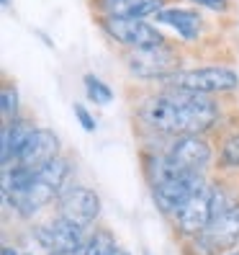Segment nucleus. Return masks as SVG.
<instances>
[{
  "instance_id": "1",
  "label": "nucleus",
  "mask_w": 239,
  "mask_h": 255,
  "mask_svg": "<svg viewBox=\"0 0 239 255\" xmlns=\"http://www.w3.org/2000/svg\"><path fill=\"white\" fill-rule=\"evenodd\" d=\"M139 119L159 134L167 137H185V134H203L219 122V103L211 96L165 88L149 96L139 106Z\"/></svg>"
},
{
  "instance_id": "2",
  "label": "nucleus",
  "mask_w": 239,
  "mask_h": 255,
  "mask_svg": "<svg viewBox=\"0 0 239 255\" xmlns=\"http://www.w3.org/2000/svg\"><path fill=\"white\" fill-rule=\"evenodd\" d=\"M126 72L137 80H162L167 83L183 70V54L170 44H157V47H142L129 49L124 57Z\"/></svg>"
},
{
  "instance_id": "3",
  "label": "nucleus",
  "mask_w": 239,
  "mask_h": 255,
  "mask_svg": "<svg viewBox=\"0 0 239 255\" xmlns=\"http://www.w3.org/2000/svg\"><path fill=\"white\" fill-rule=\"evenodd\" d=\"M167 88H180V91H193L203 96H219V93H232L239 88V75L232 67L221 65H203L193 70H180L175 78L167 80Z\"/></svg>"
},
{
  "instance_id": "4",
  "label": "nucleus",
  "mask_w": 239,
  "mask_h": 255,
  "mask_svg": "<svg viewBox=\"0 0 239 255\" xmlns=\"http://www.w3.org/2000/svg\"><path fill=\"white\" fill-rule=\"evenodd\" d=\"M193 255H224L239 248V201L227 214L216 217L208 227L188 240Z\"/></svg>"
},
{
  "instance_id": "5",
  "label": "nucleus",
  "mask_w": 239,
  "mask_h": 255,
  "mask_svg": "<svg viewBox=\"0 0 239 255\" xmlns=\"http://www.w3.org/2000/svg\"><path fill=\"white\" fill-rule=\"evenodd\" d=\"M103 34L111 41L121 44L126 49H142V47H157V44H167V39L159 34V28L139 21V18H100L98 21Z\"/></svg>"
},
{
  "instance_id": "6",
  "label": "nucleus",
  "mask_w": 239,
  "mask_h": 255,
  "mask_svg": "<svg viewBox=\"0 0 239 255\" xmlns=\"http://www.w3.org/2000/svg\"><path fill=\"white\" fill-rule=\"evenodd\" d=\"M57 214L82 230H90L100 217V196L87 186H70L59 193Z\"/></svg>"
},
{
  "instance_id": "7",
  "label": "nucleus",
  "mask_w": 239,
  "mask_h": 255,
  "mask_svg": "<svg viewBox=\"0 0 239 255\" xmlns=\"http://www.w3.org/2000/svg\"><path fill=\"white\" fill-rule=\"evenodd\" d=\"M214 183H203L193 196L188 199V204L172 217L175 222V230L180 232L183 237H196L201 235L208 224L214 222Z\"/></svg>"
},
{
  "instance_id": "8",
  "label": "nucleus",
  "mask_w": 239,
  "mask_h": 255,
  "mask_svg": "<svg viewBox=\"0 0 239 255\" xmlns=\"http://www.w3.org/2000/svg\"><path fill=\"white\" fill-rule=\"evenodd\" d=\"M203 183H206L203 173H180V175H175V178H170V181L152 188L155 206L165 217H175Z\"/></svg>"
},
{
  "instance_id": "9",
  "label": "nucleus",
  "mask_w": 239,
  "mask_h": 255,
  "mask_svg": "<svg viewBox=\"0 0 239 255\" xmlns=\"http://www.w3.org/2000/svg\"><path fill=\"white\" fill-rule=\"evenodd\" d=\"M167 157L185 173H206L214 162V149L208 139L198 134H185V137H175L167 147Z\"/></svg>"
},
{
  "instance_id": "10",
  "label": "nucleus",
  "mask_w": 239,
  "mask_h": 255,
  "mask_svg": "<svg viewBox=\"0 0 239 255\" xmlns=\"http://www.w3.org/2000/svg\"><path fill=\"white\" fill-rule=\"evenodd\" d=\"M36 237L49 253H82L87 245V230L62 217L36 227Z\"/></svg>"
},
{
  "instance_id": "11",
  "label": "nucleus",
  "mask_w": 239,
  "mask_h": 255,
  "mask_svg": "<svg viewBox=\"0 0 239 255\" xmlns=\"http://www.w3.org/2000/svg\"><path fill=\"white\" fill-rule=\"evenodd\" d=\"M54 157H59V139L52 129H44V127H36L28 137L23 152L18 157V165L26 170H39L44 168L47 162H52Z\"/></svg>"
},
{
  "instance_id": "12",
  "label": "nucleus",
  "mask_w": 239,
  "mask_h": 255,
  "mask_svg": "<svg viewBox=\"0 0 239 255\" xmlns=\"http://www.w3.org/2000/svg\"><path fill=\"white\" fill-rule=\"evenodd\" d=\"M93 8L100 13V18H149L165 5V0H93Z\"/></svg>"
},
{
  "instance_id": "13",
  "label": "nucleus",
  "mask_w": 239,
  "mask_h": 255,
  "mask_svg": "<svg viewBox=\"0 0 239 255\" xmlns=\"http://www.w3.org/2000/svg\"><path fill=\"white\" fill-rule=\"evenodd\" d=\"M34 122L31 119H16V122H5L3 124V134H0V157H3V170L18 165V157L23 152V147L28 142L34 131Z\"/></svg>"
},
{
  "instance_id": "14",
  "label": "nucleus",
  "mask_w": 239,
  "mask_h": 255,
  "mask_svg": "<svg viewBox=\"0 0 239 255\" xmlns=\"http://www.w3.org/2000/svg\"><path fill=\"white\" fill-rule=\"evenodd\" d=\"M155 18L157 23H165L172 31H177V36L185 41H198L203 34V18L193 8H162Z\"/></svg>"
},
{
  "instance_id": "15",
  "label": "nucleus",
  "mask_w": 239,
  "mask_h": 255,
  "mask_svg": "<svg viewBox=\"0 0 239 255\" xmlns=\"http://www.w3.org/2000/svg\"><path fill=\"white\" fill-rule=\"evenodd\" d=\"M34 173H36V178H39L44 186H49L54 193H62V191H67L65 186H67V178L72 173V165H70L67 157L59 155V157H54L52 162H47L44 168H39Z\"/></svg>"
},
{
  "instance_id": "16",
  "label": "nucleus",
  "mask_w": 239,
  "mask_h": 255,
  "mask_svg": "<svg viewBox=\"0 0 239 255\" xmlns=\"http://www.w3.org/2000/svg\"><path fill=\"white\" fill-rule=\"evenodd\" d=\"M116 248L118 245H116L113 232L106 230V227H100V230H95L90 237H87V245H85L82 255H113Z\"/></svg>"
},
{
  "instance_id": "17",
  "label": "nucleus",
  "mask_w": 239,
  "mask_h": 255,
  "mask_svg": "<svg viewBox=\"0 0 239 255\" xmlns=\"http://www.w3.org/2000/svg\"><path fill=\"white\" fill-rule=\"evenodd\" d=\"M0 114H3V124L21 119V98H18L16 85L10 83H5L3 91H0Z\"/></svg>"
},
{
  "instance_id": "18",
  "label": "nucleus",
  "mask_w": 239,
  "mask_h": 255,
  "mask_svg": "<svg viewBox=\"0 0 239 255\" xmlns=\"http://www.w3.org/2000/svg\"><path fill=\"white\" fill-rule=\"evenodd\" d=\"M82 83H85V93H87V98L95 101L98 106H106V103L113 101V91H111V88L103 83L100 78H95L93 72H87L85 78H82Z\"/></svg>"
},
{
  "instance_id": "19",
  "label": "nucleus",
  "mask_w": 239,
  "mask_h": 255,
  "mask_svg": "<svg viewBox=\"0 0 239 255\" xmlns=\"http://www.w3.org/2000/svg\"><path fill=\"white\" fill-rule=\"evenodd\" d=\"M219 162L224 165V168L239 170V131L224 137V142L219 147Z\"/></svg>"
},
{
  "instance_id": "20",
  "label": "nucleus",
  "mask_w": 239,
  "mask_h": 255,
  "mask_svg": "<svg viewBox=\"0 0 239 255\" xmlns=\"http://www.w3.org/2000/svg\"><path fill=\"white\" fill-rule=\"evenodd\" d=\"M75 116H78V122L82 124V129L87 131V134H93L95 129H98V122H95V116L90 114V111H87L85 106H82V103H75Z\"/></svg>"
},
{
  "instance_id": "21",
  "label": "nucleus",
  "mask_w": 239,
  "mask_h": 255,
  "mask_svg": "<svg viewBox=\"0 0 239 255\" xmlns=\"http://www.w3.org/2000/svg\"><path fill=\"white\" fill-rule=\"evenodd\" d=\"M196 8H206V10H214V13H224L229 8V0H190Z\"/></svg>"
},
{
  "instance_id": "22",
  "label": "nucleus",
  "mask_w": 239,
  "mask_h": 255,
  "mask_svg": "<svg viewBox=\"0 0 239 255\" xmlns=\"http://www.w3.org/2000/svg\"><path fill=\"white\" fill-rule=\"evenodd\" d=\"M3 255H21L16 248H10V245H3Z\"/></svg>"
},
{
  "instance_id": "23",
  "label": "nucleus",
  "mask_w": 239,
  "mask_h": 255,
  "mask_svg": "<svg viewBox=\"0 0 239 255\" xmlns=\"http://www.w3.org/2000/svg\"><path fill=\"white\" fill-rule=\"evenodd\" d=\"M113 255H129V250H124V248H121V245H118V248H116V253H113Z\"/></svg>"
},
{
  "instance_id": "24",
  "label": "nucleus",
  "mask_w": 239,
  "mask_h": 255,
  "mask_svg": "<svg viewBox=\"0 0 239 255\" xmlns=\"http://www.w3.org/2000/svg\"><path fill=\"white\" fill-rule=\"evenodd\" d=\"M49 255H82V253H49Z\"/></svg>"
},
{
  "instance_id": "25",
  "label": "nucleus",
  "mask_w": 239,
  "mask_h": 255,
  "mask_svg": "<svg viewBox=\"0 0 239 255\" xmlns=\"http://www.w3.org/2000/svg\"><path fill=\"white\" fill-rule=\"evenodd\" d=\"M224 255H239V248H237V250H232V253H224Z\"/></svg>"
},
{
  "instance_id": "26",
  "label": "nucleus",
  "mask_w": 239,
  "mask_h": 255,
  "mask_svg": "<svg viewBox=\"0 0 239 255\" xmlns=\"http://www.w3.org/2000/svg\"><path fill=\"white\" fill-rule=\"evenodd\" d=\"M3 5H5V8H8V5H10V0H3Z\"/></svg>"
},
{
  "instance_id": "27",
  "label": "nucleus",
  "mask_w": 239,
  "mask_h": 255,
  "mask_svg": "<svg viewBox=\"0 0 239 255\" xmlns=\"http://www.w3.org/2000/svg\"><path fill=\"white\" fill-rule=\"evenodd\" d=\"M21 255H34V253H21Z\"/></svg>"
}]
</instances>
